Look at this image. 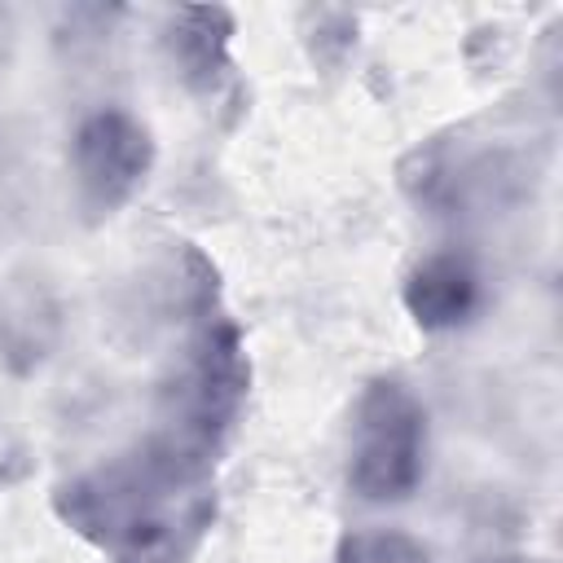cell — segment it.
Listing matches in <instances>:
<instances>
[{
	"label": "cell",
	"mask_w": 563,
	"mask_h": 563,
	"mask_svg": "<svg viewBox=\"0 0 563 563\" xmlns=\"http://www.w3.org/2000/svg\"><path fill=\"white\" fill-rule=\"evenodd\" d=\"M207 449L163 435L62 488V515L119 563H180L207 519Z\"/></svg>",
	"instance_id": "cell-1"
},
{
	"label": "cell",
	"mask_w": 563,
	"mask_h": 563,
	"mask_svg": "<svg viewBox=\"0 0 563 563\" xmlns=\"http://www.w3.org/2000/svg\"><path fill=\"white\" fill-rule=\"evenodd\" d=\"M405 308L422 330H453L479 308V273L457 251H435L413 264L405 282Z\"/></svg>",
	"instance_id": "cell-5"
},
{
	"label": "cell",
	"mask_w": 563,
	"mask_h": 563,
	"mask_svg": "<svg viewBox=\"0 0 563 563\" xmlns=\"http://www.w3.org/2000/svg\"><path fill=\"white\" fill-rule=\"evenodd\" d=\"M53 330H57V312L40 290H13L0 303V347H4V356L40 361Z\"/></svg>",
	"instance_id": "cell-7"
},
{
	"label": "cell",
	"mask_w": 563,
	"mask_h": 563,
	"mask_svg": "<svg viewBox=\"0 0 563 563\" xmlns=\"http://www.w3.org/2000/svg\"><path fill=\"white\" fill-rule=\"evenodd\" d=\"M246 396V356L233 325L202 330L176 361L172 378L163 383V409L172 435L211 449L216 435L233 422Z\"/></svg>",
	"instance_id": "cell-3"
},
{
	"label": "cell",
	"mask_w": 563,
	"mask_h": 563,
	"mask_svg": "<svg viewBox=\"0 0 563 563\" xmlns=\"http://www.w3.org/2000/svg\"><path fill=\"white\" fill-rule=\"evenodd\" d=\"M150 163V128L128 110H97L70 136V176L88 216H110L114 207H123L141 189Z\"/></svg>",
	"instance_id": "cell-4"
},
{
	"label": "cell",
	"mask_w": 563,
	"mask_h": 563,
	"mask_svg": "<svg viewBox=\"0 0 563 563\" xmlns=\"http://www.w3.org/2000/svg\"><path fill=\"white\" fill-rule=\"evenodd\" d=\"M229 13L224 9H180L167 26V53L189 88H211L224 66Z\"/></svg>",
	"instance_id": "cell-6"
},
{
	"label": "cell",
	"mask_w": 563,
	"mask_h": 563,
	"mask_svg": "<svg viewBox=\"0 0 563 563\" xmlns=\"http://www.w3.org/2000/svg\"><path fill=\"white\" fill-rule=\"evenodd\" d=\"M334 563H431V554H427V545H422L418 537H409V532H396V528H365V532L343 537Z\"/></svg>",
	"instance_id": "cell-8"
},
{
	"label": "cell",
	"mask_w": 563,
	"mask_h": 563,
	"mask_svg": "<svg viewBox=\"0 0 563 563\" xmlns=\"http://www.w3.org/2000/svg\"><path fill=\"white\" fill-rule=\"evenodd\" d=\"M9 53H13V18L9 9H0V66L9 62Z\"/></svg>",
	"instance_id": "cell-9"
},
{
	"label": "cell",
	"mask_w": 563,
	"mask_h": 563,
	"mask_svg": "<svg viewBox=\"0 0 563 563\" xmlns=\"http://www.w3.org/2000/svg\"><path fill=\"white\" fill-rule=\"evenodd\" d=\"M528 563H537V559H528Z\"/></svg>",
	"instance_id": "cell-10"
},
{
	"label": "cell",
	"mask_w": 563,
	"mask_h": 563,
	"mask_svg": "<svg viewBox=\"0 0 563 563\" xmlns=\"http://www.w3.org/2000/svg\"><path fill=\"white\" fill-rule=\"evenodd\" d=\"M427 471V409L396 383L378 378L361 391L347 435V484L361 501L391 506L413 497Z\"/></svg>",
	"instance_id": "cell-2"
}]
</instances>
